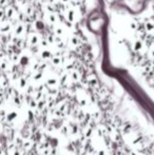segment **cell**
<instances>
[{
    "label": "cell",
    "instance_id": "obj_13",
    "mask_svg": "<svg viewBox=\"0 0 154 155\" xmlns=\"http://www.w3.org/2000/svg\"><path fill=\"white\" fill-rule=\"evenodd\" d=\"M0 68L2 69V70H8V68H9V63H8V61H6V59H1L0 60Z\"/></svg>",
    "mask_w": 154,
    "mask_h": 155
},
{
    "label": "cell",
    "instance_id": "obj_6",
    "mask_svg": "<svg viewBox=\"0 0 154 155\" xmlns=\"http://www.w3.org/2000/svg\"><path fill=\"white\" fill-rule=\"evenodd\" d=\"M144 47V42L142 41L140 39H136L134 40V42H133V50L135 52H139Z\"/></svg>",
    "mask_w": 154,
    "mask_h": 155
},
{
    "label": "cell",
    "instance_id": "obj_15",
    "mask_svg": "<svg viewBox=\"0 0 154 155\" xmlns=\"http://www.w3.org/2000/svg\"><path fill=\"white\" fill-rule=\"evenodd\" d=\"M130 28H131V30H133V31H136V30H138V23H137L136 21H131Z\"/></svg>",
    "mask_w": 154,
    "mask_h": 155
},
{
    "label": "cell",
    "instance_id": "obj_12",
    "mask_svg": "<svg viewBox=\"0 0 154 155\" xmlns=\"http://www.w3.org/2000/svg\"><path fill=\"white\" fill-rule=\"evenodd\" d=\"M51 60H52V63L54 65H60L61 63V57L60 56H58V55H54V56H52V58H51Z\"/></svg>",
    "mask_w": 154,
    "mask_h": 155
},
{
    "label": "cell",
    "instance_id": "obj_22",
    "mask_svg": "<svg viewBox=\"0 0 154 155\" xmlns=\"http://www.w3.org/2000/svg\"><path fill=\"white\" fill-rule=\"evenodd\" d=\"M28 1H33V0H28Z\"/></svg>",
    "mask_w": 154,
    "mask_h": 155
},
{
    "label": "cell",
    "instance_id": "obj_20",
    "mask_svg": "<svg viewBox=\"0 0 154 155\" xmlns=\"http://www.w3.org/2000/svg\"><path fill=\"white\" fill-rule=\"evenodd\" d=\"M150 56L152 58H154V49H151V51H150Z\"/></svg>",
    "mask_w": 154,
    "mask_h": 155
},
{
    "label": "cell",
    "instance_id": "obj_14",
    "mask_svg": "<svg viewBox=\"0 0 154 155\" xmlns=\"http://www.w3.org/2000/svg\"><path fill=\"white\" fill-rule=\"evenodd\" d=\"M71 77L73 80H78V79H79V74H78L77 71H73L71 73Z\"/></svg>",
    "mask_w": 154,
    "mask_h": 155
},
{
    "label": "cell",
    "instance_id": "obj_11",
    "mask_svg": "<svg viewBox=\"0 0 154 155\" xmlns=\"http://www.w3.org/2000/svg\"><path fill=\"white\" fill-rule=\"evenodd\" d=\"M63 28L62 26H54V34L55 36H57V37H61L63 35Z\"/></svg>",
    "mask_w": 154,
    "mask_h": 155
},
{
    "label": "cell",
    "instance_id": "obj_17",
    "mask_svg": "<svg viewBox=\"0 0 154 155\" xmlns=\"http://www.w3.org/2000/svg\"><path fill=\"white\" fill-rule=\"evenodd\" d=\"M40 44H41V47H46L49 44V42L46 41V39H41L40 40Z\"/></svg>",
    "mask_w": 154,
    "mask_h": 155
},
{
    "label": "cell",
    "instance_id": "obj_5",
    "mask_svg": "<svg viewBox=\"0 0 154 155\" xmlns=\"http://www.w3.org/2000/svg\"><path fill=\"white\" fill-rule=\"evenodd\" d=\"M24 31H26V26H24V24H23L22 22H18L17 24L15 26L14 33L16 36H20L21 34L24 33Z\"/></svg>",
    "mask_w": 154,
    "mask_h": 155
},
{
    "label": "cell",
    "instance_id": "obj_16",
    "mask_svg": "<svg viewBox=\"0 0 154 155\" xmlns=\"http://www.w3.org/2000/svg\"><path fill=\"white\" fill-rule=\"evenodd\" d=\"M9 0H0V6H8Z\"/></svg>",
    "mask_w": 154,
    "mask_h": 155
},
{
    "label": "cell",
    "instance_id": "obj_1",
    "mask_svg": "<svg viewBox=\"0 0 154 155\" xmlns=\"http://www.w3.org/2000/svg\"><path fill=\"white\" fill-rule=\"evenodd\" d=\"M40 37L38 34H36V33H30L29 36H28V42L30 43L31 45H36L38 44V43L40 42Z\"/></svg>",
    "mask_w": 154,
    "mask_h": 155
},
{
    "label": "cell",
    "instance_id": "obj_2",
    "mask_svg": "<svg viewBox=\"0 0 154 155\" xmlns=\"http://www.w3.org/2000/svg\"><path fill=\"white\" fill-rule=\"evenodd\" d=\"M12 30V24L10 21H2L0 23V33H9L10 31Z\"/></svg>",
    "mask_w": 154,
    "mask_h": 155
},
{
    "label": "cell",
    "instance_id": "obj_18",
    "mask_svg": "<svg viewBox=\"0 0 154 155\" xmlns=\"http://www.w3.org/2000/svg\"><path fill=\"white\" fill-rule=\"evenodd\" d=\"M4 16H6V14H4V11H3L2 9H0V21H2L3 18H4Z\"/></svg>",
    "mask_w": 154,
    "mask_h": 155
},
{
    "label": "cell",
    "instance_id": "obj_3",
    "mask_svg": "<svg viewBox=\"0 0 154 155\" xmlns=\"http://www.w3.org/2000/svg\"><path fill=\"white\" fill-rule=\"evenodd\" d=\"M4 14H6V16L9 19H12V18L16 17V15H17V13H16V10L13 8L12 6H8L6 8V10H4Z\"/></svg>",
    "mask_w": 154,
    "mask_h": 155
},
{
    "label": "cell",
    "instance_id": "obj_8",
    "mask_svg": "<svg viewBox=\"0 0 154 155\" xmlns=\"http://www.w3.org/2000/svg\"><path fill=\"white\" fill-rule=\"evenodd\" d=\"M69 42H70V44H71L72 47L76 48V47H78V45H79L80 40H79V38H78L77 36L73 35V36L70 37V39H69Z\"/></svg>",
    "mask_w": 154,
    "mask_h": 155
},
{
    "label": "cell",
    "instance_id": "obj_7",
    "mask_svg": "<svg viewBox=\"0 0 154 155\" xmlns=\"http://www.w3.org/2000/svg\"><path fill=\"white\" fill-rule=\"evenodd\" d=\"M46 17H48L49 23H51V24H56V23H57V16H56V14L53 13V12L49 13Z\"/></svg>",
    "mask_w": 154,
    "mask_h": 155
},
{
    "label": "cell",
    "instance_id": "obj_19",
    "mask_svg": "<svg viewBox=\"0 0 154 155\" xmlns=\"http://www.w3.org/2000/svg\"><path fill=\"white\" fill-rule=\"evenodd\" d=\"M48 1L50 4H55V3L57 2V0H48Z\"/></svg>",
    "mask_w": 154,
    "mask_h": 155
},
{
    "label": "cell",
    "instance_id": "obj_21",
    "mask_svg": "<svg viewBox=\"0 0 154 155\" xmlns=\"http://www.w3.org/2000/svg\"><path fill=\"white\" fill-rule=\"evenodd\" d=\"M60 1H61L62 3H69L70 1H71V0H60Z\"/></svg>",
    "mask_w": 154,
    "mask_h": 155
},
{
    "label": "cell",
    "instance_id": "obj_10",
    "mask_svg": "<svg viewBox=\"0 0 154 155\" xmlns=\"http://www.w3.org/2000/svg\"><path fill=\"white\" fill-rule=\"evenodd\" d=\"M145 28H146V31L147 32H149V33H153L154 32V21H152V20H148V21L145 23Z\"/></svg>",
    "mask_w": 154,
    "mask_h": 155
},
{
    "label": "cell",
    "instance_id": "obj_9",
    "mask_svg": "<svg viewBox=\"0 0 154 155\" xmlns=\"http://www.w3.org/2000/svg\"><path fill=\"white\" fill-rule=\"evenodd\" d=\"M40 56L42 57L43 59H51L53 55H52V52L50 51V50L43 49L42 51H41V53H40Z\"/></svg>",
    "mask_w": 154,
    "mask_h": 155
},
{
    "label": "cell",
    "instance_id": "obj_4",
    "mask_svg": "<svg viewBox=\"0 0 154 155\" xmlns=\"http://www.w3.org/2000/svg\"><path fill=\"white\" fill-rule=\"evenodd\" d=\"M66 17L69 22H71V23L75 22V20H76V12H75V10L69 9L66 13Z\"/></svg>",
    "mask_w": 154,
    "mask_h": 155
}]
</instances>
